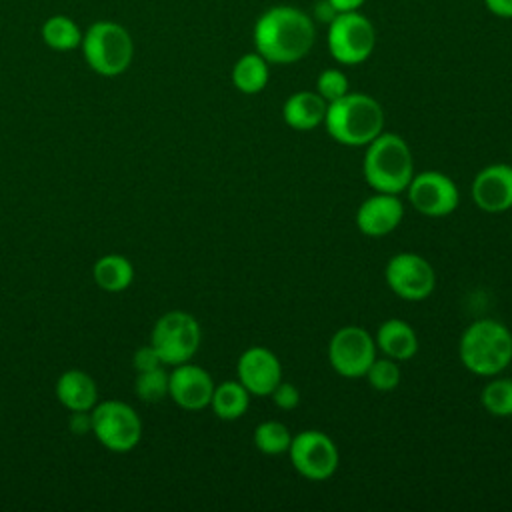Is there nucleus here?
I'll return each instance as SVG.
<instances>
[{"instance_id":"obj_1","label":"nucleus","mask_w":512,"mask_h":512,"mask_svg":"<svg viewBox=\"0 0 512 512\" xmlns=\"http://www.w3.org/2000/svg\"><path fill=\"white\" fill-rule=\"evenodd\" d=\"M316 40L312 18L294 6L268 8L254 26L256 52L268 64H292L302 60Z\"/></svg>"},{"instance_id":"obj_2","label":"nucleus","mask_w":512,"mask_h":512,"mask_svg":"<svg viewBox=\"0 0 512 512\" xmlns=\"http://www.w3.org/2000/svg\"><path fill=\"white\" fill-rule=\"evenodd\" d=\"M324 128L332 140L344 146H366L384 128V110L376 98L362 92H346L328 102Z\"/></svg>"},{"instance_id":"obj_3","label":"nucleus","mask_w":512,"mask_h":512,"mask_svg":"<svg viewBox=\"0 0 512 512\" xmlns=\"http://www.w3.org/2000/svg\"><path fill=\"white\" fill-rule=\"evenodd\" d=\"M458 356L468 372L484 378L498 376L512 362V332L498 320H476L462 332Z\"/></svg>"},{"instance_id":"obj_4","label":"nucleus","mask_w":512,"mask_h":512,"mask_svg":"<svg viewBox=\"0 0 512 512\" xmlns=\"http://www.w3.org/2000/svg\"><path fill=\"white\" fill-rule=\"evenodd\" d=\"M362 172L374 192H404L414 176L408 142L394 132L382 130L370 144H366Z\"/></svg>"},{"instance_id":"obj_5","label":"nucleus","mask_w":512,"mask_h":512,"mask_svg":"<svg viewBox=\"0 0 512 512\" xmlns=\"http://www.w3.org/2000/svg\"><path fill=\"white\" fill-rule=\"evenodd\" d=\"M80 46L86 64L100 76H120L132 64V36L118 22H94L82 34Z\"/></svg>"},{"instance_id":"obj_6","label":"nucleus","mask_w":512,"mask_h":512,"mask_svg":"<svg viewBox=\"0 0 512 512\" xmlns=\"http://www.w3.org/2000/svg\"><path fill=\"white\" fill-rule=\"evenodd\" d=\"M202 342L198 320L184 310H170L162 314L152 326L150 344L158 352L162 364L178 366L190 362Z\"/></svg>"},{"instance_id":"obj_7","label":"nucleus","mask_w":512,"mask_h":512,"mask_svg":"<svg viewBox=\"0 0 512 512\" xmlns=\"http://www.w3.org/2000/svg\"><path fill=\"white\" fill-rule=\"evenodd\" d=\"M92 432L110 452H130L142 438V420L138 412L122 400L96 402L90 410Z\"/></svg>"},{"instance_id":"obj_8","label":"nucleus","mask_w":512,"mask_h":512,"mask_svg":"<svg viewBox=\"0 0 512 512\" xmlns=\"http://www.w3.org/2000/svg\"><path fill=\"white\" fill-rule=\"evenodd\" d=\"M374 48V24L358 10L340 12L328 24V52L336 62L344 66H356L368 60Z\"/></svg>"},{"instance_id":"obj_9","label":"nucleus","mask_w":512,"mask_h":512,"mask_svg":"<svg viewBox=\"0 0 512 512\" xmlns=\"http://www.w3.org/2000/svg\"><path fill=\"white\" fill-rule=\"evenodd\" d=\"M290 456L292 468L306 480H328L340 462L338 448L334 440L320 430H302L292 436L290 448L286 452Z\"/></svg>"},{"instance_id":"obj_10","label":"nucleus","mask_w":512,"mask_h":512,"mask_svg":"<svg viewBox=\"0 0 512 512\" xmlns=\"http://www.w3.org/2000/svg\"><path fill=\"white\" fill-rule=\"evenodd\" d=\"M376 358L374 336L362 326H342L328 342V362L344 378H360Z\"/></svg>"},{"instance_id":"obj_11","label":"nucleus","mask_w":512,"mask_h":512,"mask_svg":"<svg viewBox=\"0 0 512 512\" xmlns=\"http://www.w3.org/2000/svg\"><path fill=\"white\" fill-rule=\"evenodd\" d=\"M384 280L398 298L418 302L434 292L436 272L424 256L416 252H398L386 262Z\"/></svg>"},{"instance_id":"obj_12","label":"nucleus","mask_w":512,"mask_h":512,"mask_svg":"<svg viewBox=\"0 0 512 512\" xmlns=\"http://www.w3.org/2000/svg\"><path fill=\"white\" fill-rule=\"evenodd\" d=\"M408 200L418 214L442 218L458 208L460 192L456 182L438 170H424L412 176L408 184Z\"/></svg>"},{"instance_id":"obj_13","label":"nucleus","mask_w":512,"mask_h":512,"mask_svg":"<svg viewBox=\"0 0 512 512\" xmlns=\"http://www.w3.org/2000/svg\"><path fill=\"white\" fill-rule=\"evenodd\" d=\"M236 374L250 396H270L282 382V364L270 348L250 346L240 354Z\"/></svg>"},{"instance_id":"obj_14","label":"nucleus","mask_w":512,"mask_h":512,"mask_svg":"<svg viewBox=\"0 0 512 512\" xmlns=\"http://www.w3.org/2000/svg\"><path fill=\"white\" fill-rule=\"evenodd\" d=\"M212 376L198 364H178L168 374V396L184 410H202L210 406L214 392Z\"/></svg>"},{"instance_id":"obj_15","label":"nucleus","mask_w":512,"mask_h":512,"mask_svg":"<svg viewBox=\"0 0 512 512\" xmlns=\"http://www.w3.org/2000/svg\"><path fill=\"white\" fill-rule=\"evenodd\" d=\"M472 200L488 214L512 208V164H488L472 180Z\"/></svg>"},{"instance_id":"obj_16","label":"nucleus","mask_w":512,"mask_h":512,"mask_svg":"<svg viewBox=\"0 0 512 512\" xmlns=\"http://www.w3.org/2000/svg\"><path fill=\"white\" fill-rule=\"evenodd\" d=\"M404 218V204L398 194L374 192L356 210V228L364 236L380 238L398 228Z\"/></svg>"},{"instance_id":"obj_17","label":"nucleus","mask_w":512,"mask_h":512,"mask_svg":"<svg viewBox=\"0 0 512 512\" xmlns=\"http://www.w3.org/2000/svg\"><path fill=\"white\" fill-rule=\"evenodd\" d=\"M328 102L312 90H300L286 98L282 106L284 122L298 132H308L324 124Z\"/></svg>"},{"instance_id":"obj_18","label":"nucleus","mask_w":512,"mask_h":512,"mask_svg":"<svg viewBox=\"0 0 512 512\" xmlns=\"http://www.w3.org/2000/svg\"><path fill=\"white\" fill-rule=\"evenodd\" d=\"M56 398L70 412H90L98 402V388L90 374L74 368L58 376Z\"/></svg>"},{"instance_id":"obj_19","label":"nucleus","mask_w":512,"mask_h":512,"mask_svg":"<svg viewBox=\"0 0 512 512\" xmlns=\"http://www.w3.org/2000/svg\"><path fill=\"white\" fill-rule=\"evenodd\" d=\"M374 342L384 356L396 362L410 360L418 352V336L414 328L400 318L384 320L376 330Z\"/></svg>"},{"instance_id":"obj_20","label":"nucleus","mask_w":512,"mask_h":512,"mask_svg":"<svg viewBox=\"0 0 512 512\" xmlns=\"http://www.w3.org/2000/svg\"><path fill=\"white\" fill-rule=\"evenodd\" d=\"M94 282L104 292H124L134 280L132 262L120 254H106L92 268Z\"/></svg>"},{"instance_id":"obj_21","label":"nucleus","mask_w":512,"mask_h":512,"mask_svg":"<svg viewBox=\"0 0 512 512\" xmlns=\"http://www.w3.org/2000/svg\"><path fill=\"white\" fill-rule=\"evenodd\" d=\"M250 406V392L238 380H224L214 386L210 408L220 420H238Z\"/></svg>"},{"instance_id":"obj_22","label":"nucleus","mask_w":512,"mask_h":512,"mask_svg":"<svg viewBox=\"0 0 512 512\" xmlns=\"http://www.w3.org/2000/svg\"><path fill=\"white\" fill-rule=\"evenodd\" d=\"M268 78V62L258 52H248L240 56L232 68V84L242 94H258L266 88Z\"/></svg>"},{"instance_id":"obj_23","label":"nucleus","mask_w":512,"mask_h":512,"mask_svg":"<svg viewBox=\"0 0 512 512\" xmlns=\"http://www.w3.org/2000/svg\"><path fill=\"white\" fill-rule=\"evenodd\" d=\"M42 40L52 50L68 52V50H74L80 46L82 32L72 18L52 16L42 24Z\"/></svg>"},{"instance_id":"obj_24","label":"nucleus","mask_w":512,"mask_h":512,"mask_svg":"<svg viewBox=\"0 0 512 512\" xmlns=\"http://www.w3.org/2000/svg\"><path fill=\"white\" fill-rule=\"evenodd\" d=\"M292 442V434L286 424L278 420H264L254 428V446L266 456L286 454Z\"/></svg>"},{"instance_id":"obj_25","label":"nucleus","mask_w":512,"mask_h":512,"mask_svg":"<svg viewBox=\"0 0 512 512\" xmlns=\"http://www.w3.org/2000/svg\"><path fill=\"white\" fill-rule=\"evenodd\" d=\"M480 402L492 416H512V378L490 380L480 392Z\"/></svg>"},{"instance_id":"obj_26","label":"nucleus","mask_w":512,"mask_h":512,"mask_svg":"<svg viewBox=\"0 0 512 512\" xmlns=\"http://www.w3.org/2000/svg\"><path fill=\"white\" fill-rule=\"evenodd\" d=\"M134 392L142 402L156 404L168 396V372L158 368L138 372Z\"/></svg>"},{"instance_id":"obj_27","label":"nucleus","mask_w":512,"mask_h":512,"mask_svg":"<svg viewBox=\"0 0 512 512\" xmlns=\"http://www.w3.org/2000/svg\"><path fill=\"white\" fill-rule=\"evenodd\" d=\"M400 366L396 360L384 356V358H374L370 368L366 370L364 378L368 384L378 390V392H390L400 384Z\"/></svg>"},{"instance_id":"obj_28","label":"nucleus","mask_w":512,"mask_h":512,"mask_svg":"<svg viewBox=\"0 0 512 512\" xmlns=\"http://www.w3.org/2000/svg\"><path fill=\"white\" fill-rule=\"evenodd\" d=\"M316 92L326 100V102H334L340 96H344L348 92V78L342 70L338 68H326L320 72L318 80H316Z\"/></svg>"},{"instance_id":"obj_29","label":"nucleus","mask_w":512,"mask_h":512,"mask_svg":"<svg viewBox=\"0 0 512 512\" xmlns=\"http://www.w3.org/2000/svg\"><path fill=\"white\" fill-rule=\"evenodd\" d=\"M272 402L276 408L280 410H294L300 404V392L294 384L290 382H280L274 390H272Z\"/></svg>"},{"instance_id":"obj_30","label":"nucleus","mask_w":512,"mask_h":512,"mask_svg":"<svg viewBox=\"0 0 512 512\" xmlns=\"http://www.w3.org/2000/svg\"><path fill=\"white\" fill-rule=\"evenodd\" d=\"M132 362H134L136 372H146V370H152V368L162 366V360H160V356H158V352L154 350L152 344L140 346V348L134 352Z\"/></svg>"},{"instance_id":"obj_31","label":"nucleus","mask_w":512,"mask_h":512,"mask_svg":"<svg viewBox=\"0 0 512 512\" xmlns=\"http://www.w3.org/2000/svg\"><path fill=\"white\" fill-rule=\"evenodd\" d=\"M70 430H72L74 434L92 432V418H90V412H72V416H70Z\"/></svg>"},{"instance_id":"obj_32","label":"nucleus","mask_w":512,"mask_h":512,"mask_svg":"<svg viewBox=\"0 0 512 512\" xmlns=\"http://www.w3.org/2000/svg\"><path fill=\"white\" fill-rule=\"evenodd\" d=\"M486 8L500 16V18H512V0H484Z\"/></svg>"},{"instance_id":"obj_33","label":"nucleus","mask_w":512,"mask_h":512,"mask_svg":"<svg viewBox=\"0 0 512 512\" xmlns=\"http://www.w3.org/2000/svg\"><path fill=\"white\" fill-rule=\"evenodd\" d=\"M336 8L328 2V0H318L316 6H314V16L320 20V22H332L336 18Z\"/></svg>"},{"instance_id":"obj_34","label":"nucleus","mask_w":512,"mask_h":512,"mask_svg":"<svg viewBox=\"0 0 512 512\" xmlns=\"http://www.w3.org/2000/svg\"><path fill=\"white\" fill-rule=\"evenodd\" d=\"M334 8H336V12L340 14V12H352V10H358L362 4H364V0H328Z\"/></svg>"}]
</instances>
